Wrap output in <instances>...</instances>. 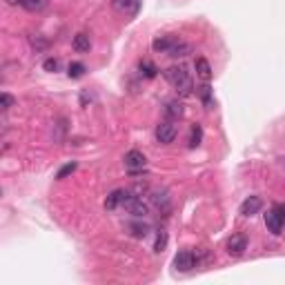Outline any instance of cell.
Listing matches in <instances>:
<instances>
[{"mask_svg":"<svg viewBox=\"0 0 285 285\" xmlns=\"http://www.w3.org/2000/svg\"><path fill=\"white\" fill-rule=\"evenodd\" d=\"M167 240H169L167 232H165V230H160V232H158V236H156V243H154V252H163V249L167 247Z\"/></svg>","mask_w":285,"mask_h":285,"instance_id":"obj_22","label":"cell"},{"mask_svg":"<svg viewBox=\"0 0 285 285\" xmlns=\"http://www.w3.org/2000/svg\"><path fill=\"white\" fill-rule=\"evenodd\" d=\"M176 134H178V129H176V125H174V120H163V123L156 127V141H158L160 145H169V142H174Z\"/></svg>","mask_w":285,"mask_h":285,"instance_id":"obj_4","label":"cell"},{"mask_svg":"<svg viewBox=\"0 0 285 285\" xmlns=\"http://www.w3.org/2000/svg\"><path fill=\"white\" fill-rule=\"evenodd\" d=\"M114 7L123 11L125 16H136L141 9V0H114Z\"/></svg>","mask_w":285,"mask_h":285,"instance_id":"obj_10","label":"cell"},{"mask_svg":"<svg viewBox=\"0 0 285 285\" xmlns=\"http://www.w3.org/2000/svg\"><path fill=\"white\" fill-rule=\"evenodd\" d=\"M76 169H78V163H67V165H62V167L58 169L56 178H67V176H69V174H74Z\"/></svg>","mask_w":285,"mask_h":285,"instance_id":"obj_23","label":"cell"},{"mask_svg":"<svg viewBox=\"0 0 285 285\" xmlns=\"http://www.w3.org/2000/svg\"><path fill=\"white\" fill-rule=\"evenodd\" d=\"M196 94L200 96L203 105L207 107V109H212V107H214V98H212V87H209V83H203L200 87H196Z\"/></svg>","mask_w":285,"mask_h":285,"instance_id":"obj_13","label":"cell"},{"mask_svg":"<svg viewBox=\"0 0 285 285\" xmlns=\"http://www.w3.org/2000/svg\"><path fill=\"white\" fill-rule=\"evenodd\" d=\"M191 51V45H187V43H183V40H178L176 45H174L172 49H169V56L172 58H183V56H187V53Z\"/></svg>","mask_w":285,"mask_h":285,"instance_id":"obj_16","label":"cell"},{"mask_svg":"<svg viewBox=\"0 0 285 285\" xmlns=\"http://www.w3.org/2000/svg\"><path fill=\"white\" fill-rule=\"evenodd\" d=\"M118 205H123V190H114L109 196H107V200H105V207L109 209V212H111V209H116Z\"/></svg>","mask_w":285,"mask_h":285,"instance_id":"obj_17","label":"cell"},{"mask_svg":"<svg viewBox=\"0 0 285 285\" xmlns=\"http://www.w3.org/2000/svg\"><path fill=\"white\" fill-rule=\"evenodd\" d=\"M67 74H69V78H83V76H85V65H83V62H71L69 69H67Z\"/></svg>","mask_w":285,"mask_h":285,"instance_id":"obj_21","label":"cell"},{"mask_svg":"<svg viewBox=\"0 0 285 285\" xmlns=\"http://www.w3.org/2000/svg\"><path fill=\"white\" fill-rule=\"evenodd\" d=\"M200 141H203V129H200V125H194L190 132V147H198Z\"/></svg>","mask_w":285,"mask_h":285,"instance_id":"obj_20","label":"cell"},{"mask_svg":"<svg viewBox=\"0 0 285 285\" xmlns=\"http://www.w3.org/2000/svg\"><path fill=\"white\" fill-rule=\"evenodd\" d=\"M123 207L127 209L129 214H134L136 218L145 216L147 214V205L142 203V198L138 194H134V191H125L123 190Z\"/></svg>","mask_w":285,"mask_h":285,"instance_id":"obj_2","label":"cell"},{"mask_svg":"<svg viewBox=\"0 0 285 285\" xmlns=\"http://www.w3.org/2000/svg\"><path fill=\"white\" fill-rule=\"evenodd\" d=\"M145 165H147V158L142 151L132 149L125 154V167H127V172L132 174V176H138V174L145 172Z\"/></svg>","mask_w":285,"mask_h":285,"instance_id":"obj_3","label":"cell"},{"mask_svg":"<svg viewBox=\"0 0 285 285\" xmlns=\"http://www.w3.org/2000/svg\"><path fill=\"white\" fill-rule=\"evenodd\" d=\"M194 67H196V76H198L203 83H209V78H212V67H209V62L205 60V58H196Z\"/></svg>","mask_w":285,"mask_h":285,"instance_id":"obj_11","label":"cell"},{"mask_svg":"<svg viewBox=\"0 0 285 285\" xmlns=\"http://www.w3.org/2000/svg\"><path fill=\"white\" fill-rule=\"evenodd\" d=\"M183 114H185V109H183V105L178 100H169L167 107H165V116H167V120H178Z\"/></svg>","mask_w":285,"mask_h":285,"instance_id":"obj_12","label":"cell"},{"mask_svg":"<svg viewBox=\"0 0 285 285\" xmlns=\"http://www.w3.org/2000/svg\"><path fill=\"white\" fill-rule=\"evenodd\" d=\"M138 69H141V74L145 76V78H156V74H158V67H156L151 60H141Z\"/></svg>","mask_w":285,"mask_h":285,"instance_id":"obj_18","label":"cell"},{"mask_svg":"<svg viewBox=\"0 0 285 285\" xmlns=\"http://www.w3.org/2000/svg\"><path fill=\"white\" fill-rule=\"evenodd\" d=\"M71 47H74L78 53H85V51H89V49H92V40H89L87 34H78V36H74V43H71Z\"/></svg>","mask_w":285,"mask_h":285,"instance_id":"obj_14","label":"cell"},{"mask_svg":"<svg viewBox=\"0 0 285 285\" xmlns=\"http://www.w3.org/2000/svg\"><path fill=\"white\" fill-rule=\"evenodd\" d=\"M20 7H25L27 11H40V9L47 7V0H20Z\"/></svg>","mask_w":285,"mask_h":285,"instance_id":"obj_19","label":"cell"},{"mask_svg":"<svg viewBox=\"0 0 285 285\" xmlns=\"http://www.w3.org/2000/svg\"><path fill=\"white\" fill-rule=\"evenodd\" d=\"M174 267L181 272H190L191 267H194V254L190 252V249H183V252H178L176 256H174Z\"/></svg>","mask_w":285,"mask_h":285,"instance_id":"obj_7","label":"cell"},{"mask_svg":"<svg viewBox=\"0 0 285 285\" xmlns=\"http://www.w3.org/2000/svg\"><path fill=\"white\" fill-rule=\"evenodd\" d=\"M0 107H2V111L11 109V107H13V98L9 96V94H2V96H0Z\"/></svg>","mask_w":285,"mask_h":285,"instance_id":"obj_24","label":"cell"},{"mask_svg":"<svg viewBox=\"0 0 285 285\" xmlns=\"http://www.w3.org/2000/svg\"><path fill=\"white\" fill-rule=\"evenodd\" d=\"M247 249V238L243 234H232V238L227 240V252L230 256H240Z\"/></svg>","mask_w":285,"mask_h":285,"instance_id":"obj_5","label":"cell"},{"mask_svg":"<svg viewBox=\"0 0 285 285\" xmlns=\"http://www.w3.org/2000/svg\"><path fill=\"white\" fill-rule=\"evenodd\" d=\"M178 36H174V34H167V36H158V38L151 43V47H154V51H163V53H167L169 49L174 47V45L178 43Z\"/></svg>","mask_w":285,"mask_h":285,"instance_id":"obj_8","label":"cell"},{"mask_svg":"<svg viewBox=\"0 0 285 285\" xmlns=\"http://www.w3.org/2000/svg\"><path fill=\"white\" fill-rule=\"evenodd\" d=\"M165 78H167V83L172 85L181 96H190L191 89H194L190 74H187V69L181 65H174V67H169V69H165Z\"/></svg>","mask_w":285,"mask_h":285,"instance_id":"obj_1","label":"cell"},{"mask_svg":"<svg viewBox=\"0 0 285 285\" xmlns=\"http://www.w3.org/2000/svg\"><path fill=\"white\" fill-rule=\"evenodd\" d=\"M132 234L134 236H145L147 234V225H138V223H134V225H132Z\"/></svg>","mask_w":285,"mask_h":285,"instance_id":"obj_26","label":"cell"},{"mask_svg":"<svg viewBox=\"0 0 285 285\" xmlns=\"http://www.w3.org/2000/svg\"><path fill=\"white\" fill-rule=\"evenodd\" d=\"M263 207V200L261 196H249V198H245L243 203H240V209L238 212L243 214V216H254V214H258Z\"/></svg>","mask_w":285,"mask_h":285,"instance_id":"obj_6","label":"cell"},{"mask_svg":"<svg viewBox=\"0 0 285 285\" xmlns=\"http://www.w3.org/2000/svg\"><path fill=\"white\" fill-rule=\"evenodd\" d=\"M265 225H267V230H270L272 234H274V236H279L281 232H283V225H285V223H283V218H281L279 214L274 212V207H272L270 212L265 214Z\"/></svg>","mask_w":285,"mask_h":285,"instance_id":"obj_9","label":"cell"},{"mask_svg":"<svg viewBox=\"0 0 285 285\" xmlns=\"http://www.w3.org/2000/svg\"><path fill=\"white\" fill-rule=\"evenodd\" d=\"M274 212L279 214V216L283 218V223H285V205H281V203H279V205H274Z\"/></svg>","mask_w":285,"mask_h":285,"instance_id":"obj_27","label":"cell"},{"mask_svg":"<svg viewBox=\"0 0 285 285\" xmlns=\"http://www.w3.org/2000/svg\"><path fill=\"white\" fill-rule=\"evenodd\" d=\"M43 69L45 71H56L58 69V60H56V58H47V60L43 62Z\"/></svg>","mask_w":285,"mask_h":285,"instance_id":"obj_25","label":"cell"},{"mask_svg":"<svg viewBox=\"0 0 285 285\" xmlns=\"http://www.w3.org/2000/svg\"><path fill=\"white\" fill-rule=\"evenodd\" d=\"M151 200H154V205L158 209H169V196L165 190H156L151 191Z\"/></svg>","mask_w":285,"mask_h":285,"instance_id":"obj_15","label":"cell"}]
</instances>
